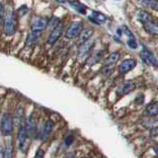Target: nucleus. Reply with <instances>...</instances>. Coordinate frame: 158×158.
Listing matches in <instances>:
<instances>
[{"instance_id": "1", "label": "nucleus", "mask_w": 158, "mask_h": 158, "mask_svg": "<svg viewBox=\"0 0 158 158\" xmlns=\"http://www.w3.org/2000/svg\"><path fill=\"white\" fill-rule=\"evenodd\" d=\"M17 27V18L16 14L14 13L13 10H6V15H5L4 21H3V28L4 33L6 36H12L16 31Z\"/></svg>"}, {"instance_id": "2", "label": "nucleus", "mask_w": 158, "mask_h": 158, "mask_svg": "<svg viewBox=\"0 0 158 158\" xmlns=\"http://www.w3.org/2000/svg\"><path fill=\"white\" fill-rule=\"evenodd\" d=\"M14 120L10 114H4L1 118V131L2 135L7 136L10 135L13 131Z\"/></svg>"}, {"instance_id": "3", "label": "nucleus", "mask_w": 158, "mask_h": 158, "mask_svg": "<svg viewBox=\"0 0 158 158\" xmlns=\"http://www.w3.org/2000/svg\"><path fill=\"white\" fill-rule=\"evenodd\" d=\"M82 32H83V23L80 21L73 22L65 33V38L74 39V38L80 36V34Z\"/></svg>"}, {"instance_id": "4", "label": "nucleus", "mask_w": 158, "mask_h": 158, "mask_svg": "<svg viewBox=\"0 0 158 158\" xmlns=\"http://www.w3.org/2000/svg\"><path fill=\"white\" fill-rule=\"evenodd\" d=\"M29 135L27 131V128L25 125H22L21 127H20V131L18 132V143H19V148L21 151H26L27 149V145L26 143L29 140Z\"/></svg>"}, {"instance_id": "5", "label": "nucleus", "mask_w": 158, "mask_h": 158, "mask_svg": "<svg viewBox=\"0 0 158 158\" xmlns=\"http://www.w3.org/2000/svg\"><path fill=\"white\" fill-rule=\"evenodd\" d=\"M140 56L141 58L143 59V61L146 62L147 64H150L153 67H158V60L157 58L154 56V54H153L150 51H148L147 48H143L141 52H140Z\"/></svg>"}, {"instance_id": "6", "label": "nucleus", "mask_w": 158, "mask_h": 158, "mask_svg": "<svg viewBox=\"0 0 158 158\" xmlns=\"http://www.w3.org/2000/svg\"><path fill=\"white\" fill-rule=\"evenodd\" d=\"M94 47H95V41H94V40H89V41L80 44L78 48V52H77L78 57L81 58L87 56V54L92 51V48Z\"/></svg>"}, {"instance_id": "7", "label": "nucleus", "mask_w": 158, "mask_h": 158, "mask_svg": "<svg viewBox=\"0 0 158 158\" xmlns=\"http://www.w3.org/2000/svg\"><path fill=\"white\" fill-rule=\"evenodd\" d=\"M48 25V19L43 18V17H37V18H35L32 21L31 28H32V31H40V32H42V31H44V30L47 28Z\"/></svg>"}, {"instance_id": "8", "label": "nucleus", "mask_w": 158, "mask_h": 158, "mask_svg": "<svg viewBox=\"0 0 158 158\" xmlns=\"http://www.w3.org/2000/svg\"><path fill=\"white\" fill-rule=\"evenodd\" d=\"M136 65V61L133 58H127L126 60H123L120 65H118V71L122 74L127 73L128 71L132 70Z\"/></svg>"}, {"instance_id": "9", "label": "nucleus", "mask_w": 158, "mask_h": 158, "mask_svg": "<svg viewBox=\"0 0 158 158\" xmlns=\"http://www.w3.org/2000/svg\"><path fill=\"white\" fill-rule=\"evenodd\" d=\"M135 89V84L132 81H126L123 82L122 85L118 88L117 94L118 96H123V95H127V94L131 93Z\"/></svg>"}, {"instance_id": "10", "label": "nucleus", "mask_w": 158, "mask_h": 158, "mask_svg": "<svg viewBox=\"0 0 158 158\" xmlns=\"http://www.w3.org/2000/svg\"><path fill=\"white\" fill-rule=\"evenodd\" d=\"M25 126H26L30 138H33L37 135V123H36V121H35L33 116H30L28 121L26 122V123H25Z\"/></svg>"}, {"instance_id": "11", "label": "nucleus", "mask_w": 158, "mask_h": 158, "mask_svg": "<svg viewBox=\"0 0 158 158\" xmlns=\"http://www.w3.org/2000/svg\"><path fill=\"white\" fill-rule=\"evenodd\" d=\"M62 33H63V26L60 24V25H58L56 28L52 29V32L51 35H49V37L48 39V43L49 44H53L59 38L61 37Z\"/></svg>"}, {"instance_id": "12", "label": "nucleus", "mask_w": 158, "mask_h": 158, "mask_svg": "<svg viewBox=\"0 0 158 158\" xmlns=\"http://www.w3.org/2000/svg\"><path fill=\"white\" fill-rule=\"evenodd\" d=\"M52 128H53V122L52 120H48L46 123H44L42 131L40 132V137H41V139L46 140L48 137V135L52 133Z\"/></svg>"}, {"instance_id": "13", "label": "nucleus", "mask_w": 158, "mask_h": 158, "mask_svg": "<svg viewBox=\"0 0 158 158\" xmlns=\"http://www.w3.org/2000/svg\"><path fill=\"white\" fill-rule=\"evenodd\" d=\"M122 29H123V32L125 33V35L127 37V44L128 47H130L131 48H137V42H136V40H135V36H133V34L128 30L126 26H123V27H122Z\"/></svg>"}, {"instance_id": "14", "label": "nucleus", "mask_w": 158, "mask_h": 158, "mask_svg": "<svg viewBox=\"0 0 158 158\" xmlns=\"http://www.w3.org/2000/svg\"><path fill=\"white\" fill-rule=\"evenodd\" d=\"M143 29L147 34L158 36V24L154 22V20H150V21L143 24Z\"/></svg>"}, {"instance_id": "15", "label": "nucleus", "mask_w": 158, "mask_h": 158, "mask_svg": "<svg viewBox=\"0 0 158 158\" xmlns=\"http://www.w3.org/2000/svg\"><path fill=\"white\" fill-rule=\"evenodd\" d=\"M41 35H42V32H40V31H32L28 35V37L26 39V47L28 48L32 47L33 44L38 41L39 38L41 37Z\"/></svg>"}, {"instance_id": "16", "label": "nucleus", "mask_w": 158, "mask_h": 158, "mask_svg": "<svg viewBox=\"0 0 158 158\" xmlns=\"http://www.w3.org/2000/svg\"><path fill=\"white\" fill-rule=\"evenodd\" d=\"M89 20H91V21L94 23V24H97V25H100L102 23H105L106 20H107V17L106 15H104L100 12H97V11H93L92 12V15L90 17H89Z\"/></svg>"}, {"instance_id": "17", "label": "nucleus", "mask_w": 158, "mask_h": 158, "mask_svg": "<svg viewBox=\"0 0 158 158\" xmlns=\"http://www.w3.org/2000/svg\"><path fill=\"white\" fill-rule=\"evenodd\" d=\"M144 115L147 117H155L158 115V101L149 104L145 108Z\"/></svg>"}, {"instance_id": "18", "label": "nucleus", "mask_w": 158, "mask_h": 158, "mask_svg": "<svg viewBox=\"0 0 158 158\" xmlns=\"http://www.w3.org/2000/svg\"><path fill=\"white\" fill-rule=\"evenodd\" d=\"M103 53H104V51H102V49H101V51H99V52H94L90 57H88V59L86 60V63L88 64V65H90V66L98 63L102 59Z\"/></svg>"}, {"instance_id": "19", "label": "nucleus", "mask_w": 158, "mask_h": 158, "mask_svg": "<svg viewBox=\"0 0 158 158\" xmlns=\"http://www.w3.org/2000/svg\"><path fill=\"white\" fill-rule=\"evenodd\" d=\"M93 33H94L93 29H86V30H84V31L80 34V36H79L78 44H82L83 43L89 41V40H90V38L92 37Z\"/></svg>"}, {"instance_id": "20", "label": "nucleus", "mask_w": 158, "mask_h": 158, "mask_svg": "<svg viewBox=\"0 0 158 158\" xmlns=\"http://www.w3.org/2000/svg\"><path fill=\"white\" fill-rule=\"evenodd\" d=\"M120 56H121L120 52H112L110 56L104 59V64H105V65H112V64H115L118 59H120Z\"/></svg>"}, {"instance_id": "21", "label": "nucleus", "mask_w": 158, "mask_h": 158, "mask_svg": "<svg viewBox=\"0 0 158 158\" xmlns=\"http://www.w3.org/2000/svg\"><path fill=\"white\" fill-rule=\"evenodd\" d=\"M137 20L143 25V24H145L146 22L150 21V20H153V19H152V16L148 12L143 11V10H140V11L137 13Z\"/></svg>"}, {"instance_id": "22", "label": "nucleus", "mask_w": 158, "mask_h": 158, "mask_svg": "<svg viewBox=\"0 0 158 158\" xmlns=\"http://www.w3.org/2000/svg\"><path fill=\"white\" fill-rule=\"evenodd\" d=\"M69 4L71 5V6L76 10L77 12L81 13V14H86V6L84 5L83 3L79 2V1H76V0H72V1H69Z\"/></svg>"}, {"instance_id": "23", "label": "nucleus", "mask_w": 158, "mask_h": 158, "mask_svg": "<svg viewBox=\"0 0 158 158\" xmlns=\"http://www.w3.org/2000/svg\"><path fill=\"white\" fill-rule=\"evenodd\" d=\"M140 4L158 12V0H139Z\"/></svg>"}, {"instance_id": "24", "label": "nucleus", "mask_w": 158, "mask_h": 158, "mask_svg": "<svg viewBox=\"0 0 158 158\" xmlns=\"http://www.w3.org/2000/svg\"><path fill=\"white\" fill-rule=\"evenodd\" d=\"M6 152L4 153V155L6 158H11L12 157V140H9L6 143Z\"/></svg>"}, {"instance_id": "25", "label": "nucleus", "mask_w": 158, "mask_h": 158, "mask_svg": "<svg viewBox=\"0 0 158 158\" xmlns=\"http://www.w3.org/2000/svg\"><path fill=\"white\" fill-rule=\"evenodd\" d=\"M114 70H115V66H114V64H112V65H105L103 68H102V73L106 74V75H110V74H112L114 72Z\"/></svg>"}, {"instance_id": "26", "label": "nucleus", "mask_w": 158, "mask_h": 158, "mask_svg": "<svg viewBox=\"0 0 158 158\" xmlns=\"http://www.w3.org/2000/svg\"><path fill=\"white\" fill-rule=\"evenodd\" d=\"M48 25L51 26L52 29H54V28H56L58 25H60V20H59L57 17H52V21L48 23Z\"/></svg>"}, {"instance_id": "27", "label": "nucleus", "mask_w": 158, "mask_h": 158, "mask_svg": "<svg viewBox=\"0 0 158 158\" xmlns=\"http://www.w3.org/2000/svg\"><path fill=\"white\" fill-rule=\"evenodd\" d=\"M18 12L20 13V15H25L27 12H28V8H27V6L26 5H24V6H22V7H20L19 9H18Z\"/></svg>"}, {"instance_id": "28", "label": "nucleus", "mask_w": 158, "mask_h": 158, "mask_svg": "<svg viewBox=\"0 0 158 158\" xmlns=\"http://www.w3.org/2000/svg\"><path fill=\"white\" fill-rule=\"evenodd\" d=\"M34 158H44V151L43 149H39Z\"/></svg>"}, {"instance_id": "29", "label": "nucleus", "mask_w": 158, "mask_h": 158, "mask_svg": "<svg viewBox=\"0 0 158 158\" xmlns=\"http://www.w3.org/2000/svg\"><path fill=\"white\" fill-rule=\"evenodd\" d=\"M73 141H74V136H73V135H68V136L65 138V144H66V145H70Z\"/></svg>"}, {"instance_id": "30", "label": "nucleus", "mask_w": 158, "mask_h": 158, "mask_svg": "<svg viewBox=\"0 0 158 158\" xmlns=\"http://www.w3.org/2000/svg\"><path fill=\"white\" fill-rule=\"evenodd\" d=\"M0 11H1V21H2V23H3V21H4V18H5V6H4V4L3 3H1V6H0Z\"/></svg>"}, {"instance_id": "31", "label": "nucleus", "mask_w": 158, "mask_h": 158, "mask_svg": "<svg viewBox=\"0 0 158 158\" xmlns=\"http://www.w3.org/2000/svg\"><path fill=\"white\" fill-rule=\"evenodd\" d=\"M150 135L152 136H158V127H155L150 131Z\"/></svg>"}, {"instance_id": "32", "label": "nucleus", "mask_w": 158, "mask_h": 158, "mask_svg": "<svg viewBox=\"0 0 158 158\" xmlns=\"http://www.w3.org/2000/svg\"><path fill=\"white\" fill-rule=\"evenodd\" d=\"M153 151L155 152V154H156V155H158V144L153 146Z\"/></svg>"}, {"instance_id": "33", "label": "nucleus", "mask_w": 158, "mask_h": 158, "mask_svg": "<svg viewBox=\"0 0 158 158\" xmlns=\"http://www.w3.org/2000/svg\"><path fill=\"white\" fill-rule=\"evenodd\" d=\"M56 1L58 2V3H66L67 0H56Z\"/></svg>"}]
</instances>
